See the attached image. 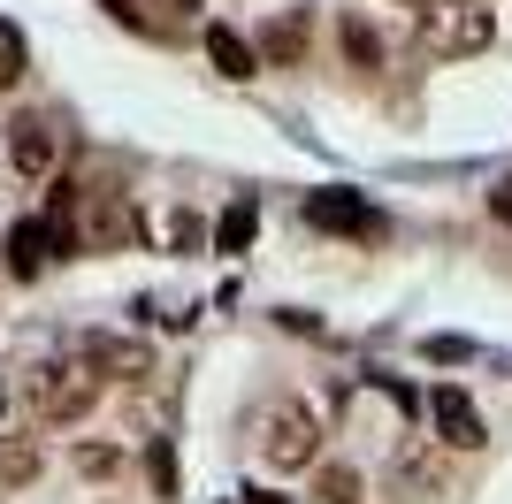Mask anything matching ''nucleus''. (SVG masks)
<instances>
[{"label": "nucleus", "instance_id": "1", "mask_svg": "<svg viewBox=\"0 0 512 504\" xmlns=\"http://www.w3.org/2000/svg\"><path fill=\"white\" fill-rule=\"evenodd\" d=\"M245 436H253V459L268 466V474H306V466L321 459V413H314V405H299V398L253 405Z\"/></svg>", "mask_w": 512, "mask_h": 504}, {"label": "nucleus", "instance_id": "2", "mask_svg": "<svg viewBox=\"0 0 512 504\" xmlns=\"http://www.w3.org/2000/svg\"><path fill=\"white\" fill-rule=\"evenodd\" d=\"M107 375L92 352H62V359H39L31 367V382H23V398H31V413L46 420V428H77V420L100 405Z\"/></svg>", "mask_w": 512, "mask_h": 504}, {"label": "nucleus", "instance_id": "3", "mask_svg": "<svg viewBox=\"0 0 512 504\" xmlns=\"http://www.w3.org/2000/svg\"><path fill=\"white\" fill-rule=\"evenodd\" d=\"M490 39H497V16L482 8V0H428L421 54H436V62H467V54H490Z\"/></svg>", "mask_w": 512, "mask_h": 504}, {"label": "nucleus", "instance_id": "4", "mask_svg": "<svg viewBox=\"0 0 512 504\" xmlns=\"http://www.w3.org/2000/svg\"><path fill=\"white\" fill-rule=\"evenodd\" d=\"M77 207H85V230H77L85 252H123L138 237V214H130L123 191H77Z\"/></svg>", "mask_w": 512, "mask_h": 504}, {"label": "nucleus", "instance_id": "5", "mask_svg": "<svg viewBox=\"0 0 512 504\" xmlns=\"http://www.w3.org/2000/svg\"><path fill=\"white\" fill-rule=\"evenodd\" d=\"M8 161H16V176H54V161H62V130L46 123L39 107L8 115Z\"/></svg>", "mask_w": 512, "mask_h": 504}, {"label": "nucleus", "instance_id": "6", "mask_svg": "<svg viewBox=\"0 0 512 504\" xmlns=\"http://www.w3.org/2000/svg\"><path fill=\"white\" fill-rule=\"evenodd\" d=\"M428 420H436V436H444L451 451H482V443H490V428H482V413H474V398L459 382H436V390H428Z\"/></svg>", "mask_w": 512, "mask_h": 504}, {"label": "nucleus", "instance_id": "7", "mask_svg": "<svg viewBox=\"0 0 512 504\" xmlns=\"http://www.w3.org/2000/svg\"><path fill=\"white\" fill-rule=\"evenodd\" d=\"M390 497H398V504H444V497H451L444 459H428V443L398 451V466H390Z\"/></svg>", "mask_w": 512, "mask_h": 504}, {"label": "nucleus", "instance_id": "8", "mask_svg": "<svg viewBox=\"0 0 512 504\" xmlns=\"http://www.w3.org/2000/svg\"><path fill=\"white\" fill-rule=\"evenodd\" d=\"M306 222H314V230H337V237H375L383 230L360 191H306Z\"/></svg>", "mask_w": 512, "mask_h": 504}, {"label": "nucleus", "instance_id": "9", "mask_svg": "<svg viewBox=\"0 0 512 504\" xmlns=\"http://www.w3.org/2000/svg\"><path fill=\"white\" fill-rule=\"evenodd\" d=\"M306 39H314V16H306V8H283V16L260 23V39H253V46H260L276 69H299V62H306Z\"/></svg>", "mask_w": 512, "mask_h": 504}, {"label": "nucleus", "instance_id": "10", "mask_svg": "<svg viewBox=\"0 0 512 504\" xmlns=\"http://www.w3.org/2000/svg\"><path fill=\"white\" fill-rule=\"evenodd\" d=\"M46 260H54V222H39V214H31V222H16V230H8V275H23V283H31Z\"/></svg>", "mask_w": 512, "mask_h": 504}, {"label": "nucleus", "instance_id": "11", "mask_svg": "<svg viewBox=\"0 0 512 504\" xmlns=\"http://www.w3.org/2000/svg\"><path fill=\"white\" fill-rule=\"evenodd\" d=\"M207 62L222 69L230 84H245V77L260 69V46H253V39H237L230 23H214V31H207Z\"/></svg>", "mask_w": 512, "mask_h": 504}, {"label": "nucleus", "instance_id": "12", "mask_svg": "<svg viewBox=\"0 0 512 504\" xmlns=\"http://www.w3.org/2000/svg\"><path fill=\"white\" fill-rule=\"evenodd\" d=\"M253 237H260V207H253V199H230L222 222H214V252H222V260H245Z\"/></svg>", "mask_w": 512, "mask_h": 504}, {"label": "nucleus", "instance_id": "13", "mask_svg": "<svg viewBox=\"0 0 512 504\" xmlns=\"http://www.w3.org/2000/svg\"><path fill=\"white\" fill-rule=\"evenodd\" d=\"M39 466H46L39 436H0V489H23V482H39Z\"/></svg>", "mask_w": 512, "mask_h": 504}, {"label": "nucleus", "instance_id": "14", "mask_svg": "<svg viewBox=\"0 0 512 504\" xmlns=\"http://www.w3.org/2000/svg\"><path fill=\"white\" fill-rule=\"evenodd\" d=\"M23 69H31V54H23V31H16V23H0V92H16Z\"/></svg>", "mask_w": 512, "mask_h": 504}, {"label": "nucleus", "instance_id": "15", "mask_svg": "<svg viewBox=\"0 0 512 504\" xmlns=\"http://www.w3.org/2000/svg\"><path fill=\"white\" fill-rule=\"evenodd\" d=\"M344 54H352L360 69H383V39H375L360 16H344Z\"/></svg>", "mask_w": 512, "mask_h": 504}, {"label": "nucleus", "instance_id": "16", "mask_svg": "<svg viewBox=\"0 0 512 504\" xmlns=\"http://www.w3.org/2000/svg\"><path fill=\"white\" fill-rule=\"evenodd\" d=\"M146 474H153V489H161V497H176V451H169V436H153Z\"/></svg>", "mask_w": 512, "mask_h": 504}, {"label": "nucleus", "instance_id": "17", "mask_svg": "<svg viewBox=\"0 0 512 504\" xmlns=\"http://www.w3.org/2000/svg\"><path fill=\"white\" fill-rule=\"evenodd\" d=\"M321 497L329 504H360V482H352L344 466H329V474H321Z\"/></svg>", "mask_w": 512, "mask_h": 504}, {"label": "nucleus", "instance_id": "18", "mask_svg": "<svg viewBox=\"0 0 512 504\" xmlns=\"http://www.w3.org/2000/svg\"><path fill=\"white\" fill-rule=\"evenodd\" d=\"M77 466H85V474H115V466H123V459H115L107 443H85V451H77Z\"/></svg>", "mask_w": 512, "mask_h": 504}, {"label": "nucleus", "instance_id": "19", "mask_svg": "<svg viewBox=\"0 0 512 504\" xmlns=\"http://www.w3.org/2000/svg\"><path fill=\"white\" fill-rule=\"evenodd\" d=\"M169 245H176V252L199 245V222H192V214H176V222H169Z\"/></svg>", "mask_w": 512, "mask_h": 504}, {"label": "nucleus", "instance_id": "20", "mask_svg": "<svg viewBox=\"0 0 512 504\" xmlns=\"http://www.w3.org/2000/svg\"><path fill=\"white\" fill-rule=\"evenodd\" d=\"M490 207H497V214H512V184H505V191H490Z\"/></svg>", "mask_w": 512, "mask_h": 504}, {"label": "nucleus", "instance_id": "21", "mask_svg": "<svg viewBox=\"0 0 512 504\" xmlns=\"http://www.w3.org/2000/svg\"><path fill=\"white\" fill-rule=\"evenodd\" d=\"M107 8H115V16H130V23H138V0H107Z\"/></svg>", "mask_w": 512, "mask_h": 504}]
</instances>
